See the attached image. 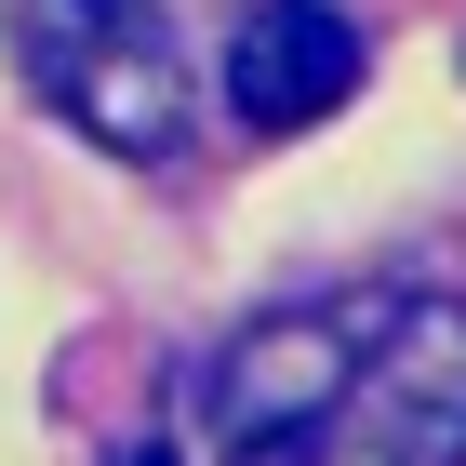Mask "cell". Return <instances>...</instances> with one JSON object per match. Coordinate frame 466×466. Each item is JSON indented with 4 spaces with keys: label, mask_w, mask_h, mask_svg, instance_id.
<instances>
[{
    "label": "cell",
    "mask_w": 466,
    "mask_h": 466,
    "mask_svg": "<svg viewBox=\"0 0 466 466\" xmlns=\"http://www.w3.org/2000/svg\"><path fill=\"white\" fill-rule=\"evenodd\" d=\"M240 466H466V293H387L347 373Z\"/></svg>",
    "instance_id": "cell-1"
},
{
    "label": "cell",
    "mask_w": 466,
    "mask_h": 466,
    "mask_svg": "<svg viewBox=\"0 0 466 466\" xmlns=\"http://www.w3.org/2000/svg\"><path fill=\"white\" fill-rule=\"evenodd\" d=\"M14 67L67 134H94L107 160H174L200 80L174 54L160 0H14Z\"/></svg>",
    "instance_id": "cell-2"
},
{
    "label": "cell",
    "mask_w": 466,
    "mask_h": 466,
    "mask_svg": "<svg viewBox=\"0 0 466 466\" xmlns=\"http://www.w3.org/2000/svg\"><path fill=\"white\" fill-rule=\"evenodd\" d=\"M360 27L333 14V0H253L240 27H227V107L253 120V134H320L333 107L360 94Z\"/></svg>",
    "instance_id": "cell-3"
}]
</instances>
